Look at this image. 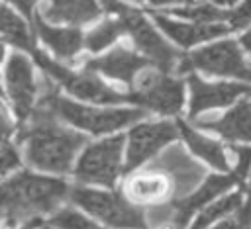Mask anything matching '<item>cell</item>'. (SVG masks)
Segmentation results:
<instances>
[{
    "label": "cell",
    "mask_w": 251,
    "mask_h": 229,
    "mask_svg": "<svg viewBox=\"0 0 251 229\" xmlns=\"http://www.w3.org/2000/svg\"><path fill=\"white\" fill-rule=\"evenodd\" d=\"M57 115L43 104H35L33 114L20 127V141L25 145V159L33 166L57 174L71 170L75 153L86 143L84 135L65 129Z\"/></svg>",
    "instance_id": "cell-1"
},
{
    "label": "cell",
    "mask_w": 251,
    "mask_h": 229,
    "mask_svg": "<svg viewBox=\"0 0 251 229\" xmlns=\"http://www.w3.org/2000/svg\"><path fill=\"white\" fill-rule=\"evenodd\" d=\"M69 194V186L63 180L39 176L33 172H20L8 180L2 188V211L4 221L10 227L29 223L41 213L57 209Z\"/></svg>",
    "instance_id": "cell-2"
},
{
    "label": "cell",
    "mask_w": 251,
    "mask_h": 229,
    "mask_svg": "<svg viewBox=\"0 0 251 229\" xmlns=\"http://www.w3.org/2000/svg\"><path fill=\"white\" fill-rule=\"evenodd\" d=\"M39 104L47 106L57 117H63L65 121L86 129L90 133H110L116 129H122L135 119H141L145 114L143 110H122V108H112V110H94L86 108L80 104H75L67 98H61L55 84L51 78L45 74L41 82V98Z\"/></svg>",
    "instance_id": "cell-3"
},
{
    "label": "cell",
    "mask_w": 251,
    "mask_h": 229,
    "mask_svg": "<svg viewBox=\"0 0 251 229\" xmlns=\"http://www.w3.org/2000/svg\"><path fill=\"white\" fill-rule=\"evenodd\" d=\"M102 6L106 12L114 14L116 20L122 22L124 29L131 35L135 47L161 70V72H169L176 61H180L182 57L167 43L161 39V35L153 29V25L145 20V16L131 8L122 4L120 0H102Z\"/></svg>",
    "instance_id": "cell-4"
},
{
    "label": "cell",
    "mask_w": 251,
    "mask_h": 229,
    "mask_svg": "<svg viewBox=\"0 0 251 229\" xmlns=\"http://www.w3.org/2000/svg\"><path fill=\"white\" fill-rule=\"evenodd\" d=\"M71 200L92 213L94 217L102 219L104 223L118 227V229H149L145 213L126 202L120 194L114 192H100L82 186H75L71 190Z\"/></svg>",
    "instance_id": "cell-5"
},
{
    "label": "cell",
    "mask_w": 251,
    "mask_h": 229,
    "mask_svg": "<svg viewBox=\"0 0 251 229\" xmlns=\"http://www.w3.org/2000/svg\"><path fill=\"white\" fill-rule=\"evenodd\" d=\"M239 178L235 174L231 176H208L206 182L202 184V188L188 196V198H178L175 202L169 204H159L147 209V219L151 227L157 229H184L186 221L190 219V215L202 207L206 202H210L214 196L229 190Z\"/></svg>",
    "instance_id": "cell-6"
},
{
    "label": "cell",
    "mask_w": 251,
    "mask_h": 229,
    "mask_svg": "<svg viewBox=\"0 0 251 229\" xmlns=\"http://www.w3.org/2000/svg\"><path fill=\"white\" fill-rule=\"evenodd\" d=\"M35 63L43 69V72L55 80L57 84L65 86L73 96L88 102H100V104H118V102H131V94H120L114 88L106 86L94 72L84 70V72H73L53 59H49L45 53L35 51L33 53Z\"/></svg>",
    "instance_id": "cell-7"
},
{
    "label": "cell",
    "mask_w": 251,
    "mask_h": 229,
    "mask_svg": "<svg viewBox=\"0 0 251 229\" xmlns=\"http://www.w3.org/2000/svg\"><path fill=\"white\" fill-rule=\"evenodd\" d=\"M198 69L206 74L218 76H235L243 80H251V65L243 61L241 49L235 41H220L208 47H202L180 59L178 70L188 72Z\"/></svg>",
    "instance_id": "cell-8"
},
{
    "label": "cell",
    "mask_w": 251,
    "mask_h": 229,
    "mask_svg": "<svg viewBox=\"0 0 251 229\" xmlns=\"http://www.w3.org/2000/svg\"><path fill=\"white\" fill-rule=\"evenodd\" d=\"M131 102L163 115H176L184 104V84L167 72H143L131 92Z\"/></svg>",
    "instance_id": "cell-9"
},
{
    "label": "cell",
    "mask_w": 251,
    "mask_h": 229,
    "mask_svg": "<svg viewBox=\"0 0 251 229\" xmlns=\"http://www.w3.org/2000/svg\"><path fill=\"white\" fill-rule=\"evenodd\" d=\"M122 151H124V137H110L90 145L82 153L75 168L76 180L112 188L120 174Z\"/></svg>",
    "instance_id": "cell-10"
},
{
    "label": "cell",
    "mask_w": 251,
    "mask_h": 229,
    "mask_svg": "<svg viewBox=\"0 0 251 229\" xmlns=\"http://www.w3.org/2000/svg\"><path fill=\"white\" fill-rule=\"evenodd\" d=\"M180 127L173 121H157V123H139L129 131L127 137V153H126V172L143 164L157 151H161L167 143L175 141Z\"/></svg>",
    "instance_id": "cell-11"
},
{
    "label": "cell",
    "mask_w": 251,
    "mask_h": 229,
    "mask_svg": "<svg viewBox=\"0 0 251 229\" xmlns=\"http://www.w3.org/2000/svg\"><path fill=\"white\" fill-rule=\"evenodd\" d=\"M6 86L14 104V112L22 123L29 119L35 110V82L31 65L24 55L14 53L6 65Z\"/></svg>",
    "instance_id": "cell-12"
},
{
    "label": "cell",
    "mask_w": 251,
    "mask_h": 229,
    "mask_svg": "<svg viewBox=\"0 0 251 229\" xmlns=\"http://www.w3.org/2000/svg\"><path fill=\"white\" fill-rule=\"evenodd\" d=\"M188 86H190V115L192 117L204 110L227 106L235 98L251 92V88L245 84H235V82H214L212 84V82L200 80L194 74L188 76Z\"/></svg>",
    "instance_id": "cell-13"
},
{
    "label": "cell",
    "mask_w": 251,
    "mask_h": 229,
    "mask_svg": "<svg viewBox=\"0 0 251 229\" xmlns=\"http://www.w3.org/2000/svg\"><path fill=\"white\" fill-rule=\"evenodd\" d=\"M147 170H153V172H163L167 174L169 178H173V184H175V192L178 196L186 194L188 190H192L196 186V182L204 176V170L188 159V155L180 149V147H175L171 151H167L161 159H157Z\"/></svg>",
    "instance_id": "cell-14"
},
{
    "label": "cell",
    "mask_w": 251,
    "mask_h": 229,
    "mask_svg": "<svg viewBox=\"0 0 251 229\" xmlns=\"http://www.w3.org/2000/svg\"><path fill=\"white\" fill-rule=\"evenodd\" d=\"M151 61L147 57H139L137 53L126 49V47H118L114 51H110L104 57H96L86 61V70H94V72H104L110 78H118L122 82L133 84V78L149 65Z\"/></svg>",
    "instance_id": "cell-15"
},
{
    "label": "cell",
    "mask_w": 251,
    "mask_h": 229,
    "mask_svg": "<svg viewBox=\"0 0 251 229\" xmlns=\"http://www.w3.org/2000/svg\"><path fill=\"white\" fill-rule=\"evenodd\" d=\"M151 14H153L155 23L182 47H190L198 41H208V39L220 37L229 31V27H226L222 23L220 25H216V23H180V22H173L171 18H167L163 14H155V12H151Z\"/></svg>",
    "instance_id": "cell-16"
},
{
    "label": "cell",
    "mask_w": 251,
    "mask_h": 229,
    "mask_svg": "<svg viewBox=\"0 0 251 229\" xmlns=\"http://www.w3.org/2000/svg\"><path fill=\"white\" fill-rule=\"evenodd\" d=\"M198 127L216 131L229 141H247L251 143V104L241 102L229 110L224 117H214L208 121H194Z\"/></svg>",
    "instance_id": "cell-17"
},
{
    "label": "cell",
    "mask_w": 251,
    "mask_h": 229,
    "mask_svg": "<svg viewBox=\"0 0 251 229\" xmlns=\"http://www.w3.org/2000/svg\"><path fill=\"white\" fill-rule=\"evenodd\" d=\"M33 23H35V31L41 37V41L45 45H49L57 57L73 59L80 51V47H82V33L78 29L47 25L39 14L33 16Z\"/></svg>",
    "instance_id": "cell-18"
},
{
    "label": "cell",
    "mask_w": 251,
    "mask_h": 229,
    "mask_svg": "<svg viewBox=\"0 0 251 229\" xmlns=\"http://www.w3.org/2000/svg\"><path fill=\"white\" fill-rule=\"evenodd\" d=\"M43 16L49 22L63 23H88L100 16V6L94 0H49L43 6Z\"/></svg>",
    "instance_id": "cell-19"
},
{
    "label": "cell",
    "mask_w": 251,
    "mask_h": 229,
    "mask_svg": "<svg viewBox=\"0 0 251 229\" xmlns=\"http://www.w3.org/2000/svg\"><path fill=\"white\" fill-rule=\"evenodd\" d=\"M126 192L135 202L155 204V202H163L165 198L171 196L173 182H169V178H165L163 172L145 170V172H141V174H137V176L127 180Z\"/></svg>",
    "instance_id": "cell-20"
},
{
    "label": "cell",
    "mask_w": 251,
    "mask_h": 229,
    "mask_svg": "<svg viewBox=\"0 0 251 229\" xmlns=\"http://www.w3.org/2000/svg\"><path fill=\"white\" fill-rule=\"evenodd\" d=\"M178 127H180V133L186 141V145L190 147V151L198 157H202L206 162H210L214 168H220V170H227V159H226V153H224V147L204 135H198L194 129H190L186 123L178 121Z\"/></svg>",
    "instance_id": "cell-21"
},
{
    "label": "cell",
    "mask_w": 251,
    "mask_h": 229,
    "mask_svg": "<svg viewBox=\"0 0 251 229\" xmlns=\"http://www.w3.org/2000/svg\"><path fill=\"white\" fill-rule=\"evenodd\" d=\"M0 27H2V37L6 43H12L14 47H20L24 51H29V53H35V43H33V37L29 35L25 23L16 16L12 14V10H8L6 6L2 8V22H0Z\"/></svg>",
    "instance_id": "cell-22"
},
{
    "label": "cell",
    "mask_w": 251,
    "mask_h": 229,
    "mask_svg": "<svg viewBox=\"0 0 251 229\" xmlns=\"http://www.w3.org/2000/svg\"><path fill=\"white\" fill-rule=\"evenodd\" d=\"M241 198H243V194L241 192H235V194L226 196L220 202L212 204L208 209H204L200 213V217L194 221V225L190 229H208L218 219H222V217H226V215H229L233 211H239L241 209Z\"/></svg>",
    "instance_id": "cell-23"
},
{
    "label": "cell",
    "mask_w": 251,
    "mask_h": 229,
    "mask_svg": "<svg viewBox=\"0 0 251 229\" xmlns=\"http://www.w3.org/2000/svg\"><path fill=\"white\" fill-rule=\"evenodd\" d=\"M122 31H126V29H124V25H122L120 20H106V22H102L98 27H94V29L86 35L84 43H86L88 51L98 53V51H102L104 47L112 45V43L122 35Z\"/></svg>",
    "instance_id": "cell-24"
},
{
    "label": "cell",
    "mask_w": 251,
    "mask_h": 229,
    "mask_svg": "<svg viewBox=\"0 0 251 229\" xmlns=\"http://www.w3.org/2000/svg\"><path fill=\"white\" fill-rule=\"evenodd\" d=\"M173 12L176 16H180V18H188V20H192L196 23H214V22H220V20H227V16H229V12L218 10L212 4H198V6H188V8H176Z\"/></svg>",
    "instance_id": "cell-25"
},
{
    "label": "cell",
    "mask_w": 251,
    "mask_h": 229,
    "mask_svg": "<svg viewBox=\"0 0 251 229\" xmlns=\"http://www.w3.org/2000/svg\"><path fill=\"white\" fill-rule=\"evenodd\" d=\"M51 225L59 229H102L75 209H61L57 215L51 217Z\"/></svg>",
    "instance_id": "cell-26"
},
{
    "label": "cell",
    "mask_w": 251,
    "mask_h": 229,
    "mask_svg": "<svg viewBox=\"0 0 251 229\" xmlns=\"http://www.w3.org/2000/svg\"><path fill=\"white\" fill-rule=\"evenodd\" d=\"M231 29H241L247 23H251V0H245L241 6H237L235 10L229 12L227 16Z\"/></svg>",
    "instance_id": "cell-27"
},
{
    "label": "cell",
    "mask_w": 251,
    "mask_h": 229,
    "mask_svg": "<svg viewBox=\"0 0 251 229\" xmlns=\"http://www.w3.org/2000/svg\"><path fill=\"white\" fill-rule=\"evenodd\" d=\"M233 153L237 157V164H235V176L239 180H243L249 174L251 168V147H233Z\"/></svg>",
    "instance_id": "cell-28"
},
{
    "label": "cell",
    "mask_w": 251,
    "mask_h": 229,
    "mask_svg": "<svg viewBox=\"0 0 251 229\" xmlns=\"http://www.w3.org/2000/svg\"><path fill=\"white\" fill-rule=\"evenodd\" d=\"M20 166V157L16 153V147L8 143V139H4V147H2V172L6 174L8 170Z\"/></svg>",
    "instance_id": "cell-29"
},
{
    "label": "cell",
    "mask_w": 251,
    "mask_h": 229,
    "mask_svg": "<svg viewBox=\"0 0 251 229\" xmlns=\"http://www.w3.org/2000/svg\"><path fill=\"white\" fill-rule=\"evenodd\" d=\"M10 2H12V4H16V6L22 10V14H24L25 18L33 20V16H35L33 6H35V2H37V0H10Z\"/></svg>",
    "instance_id": "cell-30"
},
{
    "label": "cell",
    "mask_w": 251,
    "mask_h": 229,
    "mask_svg": "<svg viewBox=\"0 0 251 229\" xmlns=\"http://www.w3.org/2000/svg\"><path fill=\"white\" fill-rule=\"evenodd\" d=\"M239 41H241V45H243V47H245V49H247V51L251 53V31L243 33V37H241Z\"/></svg>",
    "instance_id": "cell-31"
},
{
    "label": "cell",
    "mask_w": 251,
    "mask_h": 229,
    "mask_svg": "<svg viewBox=\"0 0 251 229\" xmlns=\"http://www.w3.org/2000/svg\"><path fill=\"white\" fill-rule=\"evenodd\" d=\"M153 6H165V4H180V2H186V0H149Z\"/></svg>",
    "instance_id": "cell-32"
},
{
    "label": "cell",
    "mask_w": 251,
    "mask_h": 229,
    "mask_svg": "<svg viewBox=\"0 0 251 229\" xmlns=\"http://www.w3.org/2000/svg\"><path fill=\"white\" fill-rule=\"evenodd\" d=\"M37 223H39V221H37V219H33V221H29V223H25V225H24L22 229H33V227H35Z\"/></svg>",
    "instance_id": "cell-33"
},
{
    "label": "cell",
    "mask_w": 251,
    "mask_h": 229,
    "mask_svg": "<svg viewBox=\"0 0 251 229\" xmlns=\"http://www.w3.org/2000/svg\"><path fill=\"white\" fill-rule=\"evenodd\" d=\"M237 0H216V4H220V6H227V4H235Z\"/></svg>",
    "instance_id": "cell-34"
},
{
    "label": "cell",
    "mask_w": 251,
    "mask_h": 229,
    "mask_svg": "<svg viewBox=\"0 0 251 229\" xmlns=\"http://www.w3.org/2000/svg\"><path fill=\"white\" fill-rule=\"evenodd\" d=\"M135 2H141V0H135Z\"/></svg>",
    "instance_id": "cell-35"
}]
</instances>
